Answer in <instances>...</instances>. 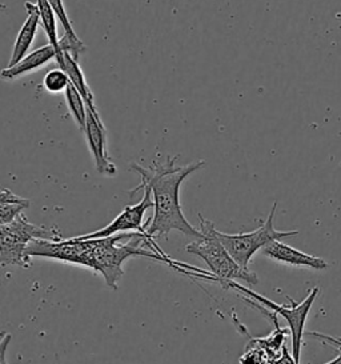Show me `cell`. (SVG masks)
<instances>
[{
	"label": "cell",
	"mask_w": 341,
	"mask_h": 364,
	"mask_svg": "<svg viewBox=\"0 0 341 364\" xmlns=\"http://www.w3.org/2000/svg\"><path fill=\"white\" fill-rule=\"evenodd\" d=\"M36 239L60 240L63 239L56 228H45L31 223L21 214L9 225H0V263L1 266L28 267L31 257H27V248Z\"/></svg>",
	"instance_id": "3"
},
{
	"label": "cell",
	"mask_w": 341,
	"mask_h": 364,
	"mask_svg": "<svg viewBox=\"0 0 341 364\" xmlns=\"http://www.w3.org/2000/svg\"><path fill=\"white\" fill-rule=\"evenodd\" d=\"M31 202L12 193L9 188H4L0 195V225H9L18 216H21L24 210L30 207Z\"/></svg>",
	"instance_id": "12"
},
{
	"label": "cell",
	"mask_w": 341,
	"mask_h": 364,
	"mask_svg": "<svg viewBox=\"0 0 341 364\" xmlns=\"http://www.w3.org/2000/svg\"><path fill=\"white\" fill-rule=\"evenodd\" d=\"M231 287L244 292L247 298H249V299L254 300L256 303L264 306L268 310L274 311L275 314L283 316L286 319L288 328H289V332H291V339H292V355L296 359V362L300 364L304 327H305V321H307V318H308L309 311L312 309L315 300H316L318 295H319V287L309 289L307 298L303 300V301H300V303L292 301L289 306L277 304V303L268 299L266 296L256 294L252 289H247L244 286L239 284L237 282H229V289Z\"/></svg>",
	"instance_id": "5"
},
{
	"label": "cell",
	"mask_w": 341,
	"mask_h": 364,
	"mask_svg": "<svg viewBox=\"0 0 341 364\" xmlns=\"http://www.w3.org/2000/svg\"><path fill=\"white\" fill-rule=\"evenodd\" d=\"M65 92V99H67V105L72 114L76 124L79 126V129L85 131V122H87V105H85V97H82V94L77 91V88L70 83Z\"/></svg>",
	"instance_id": "14"
},
{
	"label": "cell",
	"mask_w": 341,
	"mask_h": 364,
	"mask_svg": "<svg viewBox=\"0 0 341 364\" xmlns=\"http://www.w3.org/2000/svg\"><path fill=\"white\" fill-rule=\"evenodd\" d=\"M55 60L59 65V68H62L67 73L71 83L77 88V91L82 94V97H85L87 107L96 108L95 97L85 82V74L77 63V59H75L72 55L68 54L65 51H60L59 54L56 55Z\"/></svg>",
	"instance_id": "11"
},
{
	"label": "cell",
	"mask_w": 341,
	"mask_h": 364,
	"mask_svg": "<svg viewBox=\"0 0 341 364\" xmlns=\"http://www.w3.org/2000/svg\"><path fill=\"white\" fill-rule=\"evenodd\" d=\"M176 161L178 156L168 158L163 163L153 161L149 168H144L138 163H132L129 170L138 173L140 184L129 191V196L134 198L135 193L146 188L152 193L153 216L144 225L149 236H163L167 239L172 231H179L196 240L200 239L202 234L183 214L180 188L183 182L193 172L199 171L205 161H197L185 166H178Z\"/></svg>",
	"instance_id": "1"
},
{
	"label": "cell",
	"mask_w": 341,
	"mask_h": 364,
	"mask_svg": "<svg viewBox=\"0 0 341 364\" xmlns=\"http://www.w3.org/2000/svg\"><path fill=\"white\" fill-rule=\"evenodd\" d=\"M308 335H310L312 338H316V339H320V341H323V342L330 343V346H333V347H336V348H339L340 350V353H339V356H336L335 359H332L330 362L325 364H341V339L340 338H335V336H330V335H324V333H320V332H308Z\"/></svg>",
	"instance_id": "17"
},
{
	"label": "cell",
	"mask_w": 341,
	"mask_h": 364,
	"mask_svg": "<svg viewBox=\"0 0 341 364\" xmlns=\"http://www.w3.org/2000/svg\"><path fill=\"white\" fill-rule=\"evenodd\" d=\"M276 208L277 202H275L266 222L252 232L224 234L217 231L219 239L222 240L227 251L231 254V257H234V262L240 267L249 269V263L256 252L259 250H263L271 242L298 235V231H278L275 228L274 220H275Z\"/></svg>",
	"instance_id": "4"
},
{
	"label": "cell",
	"mask_w": 341,
	"mask_h": 364,
	"mask_svg": "<svg viewBox=\"0 0 341 364\" xmlns=\"http://www.w3.org/2000/svg\"><path fill=\"white\" fill-rule=\"evenodd\" d=\"M274 364H298L296 359L293 358V355L288 351L287 346H284L283 353L280 355V358L277 359Z\"/></svg>",
	"instance_id": "19"
},
{
	"label": "cell",
	"mask_w": 341,
	"mask_h": 364,
	"mask_svg": "<svg viewBox=\"0 0 341 364\" xmlns=\"http://www.w3.org/2000/svg\"><path fill=\"white\" fill-rule=\"evenodd\" d=\"M48 1H50L51 7H53V11L56 14V18L60 21L62 26H63L64 35H67V36H77L76 33H75L74 26L71 23V19H70V16L67 15V11H65L63 0H48Z\"/></svg>",
	"instance_id": "16"
},
{
	"label": "cell",
	"mask_w": 341,
	"mask_h": 364,
	"mask_svg": "<svg viewBox=\"0 0 341 364\" xmlns=\"http://www.w3.org/2000/svg\"><path fill=\"white\" fill-rule=\"evenodd\" d=\"M70 83H71L70 77L62 68L51 70L50 73H47V75L44 76V79H43V86L51 94L63 92L67 90Z\"/></svg>",
	"instance_id": "15"
},
{
	"label": "cell",
	"mask_w": 341,
	"mask_h": 364,
	"mask_svg": "<svg viewBox=\"0 0 341 364\" xmlns=\"http://www.w3.org/2000/svg\"><path fill=\"white\" fill-rule=\"evenodd\" d=\"M26 9L28 15L24 24L21 26V31L18 33V38L15 41L12 55H11L10 63L7 67H12L19 63L30 51V47L38 33V27L40 24V12H39L38 4L32 1H26Z\"/></svg>",
	"instance_id": "9"
},
{
	"label": "cell",
	"mask_w": 341,
	"mask_h": 364,
	"mask_svg": "<svg viewBox=\"0 0 341 364\" xmlns=\"http://www.w3.org/2000/svg\"><path fill=\"white\" fill-rule=\"evenodd\" d=\"M10 342V333H3V338L0 341V364H7V362H6V351H7V346Z\"/></svg>",
	"instance_id": "18"
},
{
	"label": "cell",
	"mask_w": 341,
	"mask_h": 364,
	"mask_svg": "<svg viewBox=\"0 0 341 364\" xmlns=\"http://www.w3.org/2000/svg\"><path fill=\"white\" fill-rule=\"evenodd\" d=\"M200 219V232L202 236L200 239L192 240L190 245L185 246V251L188 254H193L196 257H202V260L208 264L211 274L219 279L224 289H229V282L242 280L251 286L257 284V275L251 269H244L240 267L231 254L227 251L222 240L217 236V230L215 228L212 222L202 218Z\"/></svg>",
	"instance_id": "2"
},
{
	"label": "cell",
	"mask_w": 341,
	"mask_h": 364,
	"mask_svg": "<svg viewBox=\"0 0 341 364\" xmlns=\"http://www.w3.org/2000/svg\"><path fill=\"white\" fill-rule=\"evenodd\" d=\"M85 135L88 149L95 161L96 171L107 176H114L117 168L108 156L106 126L99 115L97 108L87 107Z\"/></svg>",
	"instance_id": "7"
},
{
	"label": "cell",
	"mask_w": 341,
	"mask_h": 364,
	"mask_svg": "<svg viewBox=\"0 0 341 364\" xmlns=\"http://www.w3.org/2000/svg\"><path fill=\"white\" fill-rule=\"evenodd\" d=\"M56 55H58V51L53 44L43 46L40 48L26 55L19 63H16L12 67H6L1 73V77L7 79V80H12V79H16L24 74H28L31 71L40 68L42 65H47L50 60L56 59Z\"/></svg>",
	"instance_id": "10"
},
{
	"label": "cell",
	"mask_w": 341,
	"mask_h": 364,
	"mask_svg": "<svg viewBox=\"0 0 341 364\" xmlns=\"http://www.w3.org/2000/svg\"><path fill=\"white\" fill-rule=\"evenodd\" d=\"M148 208H153V199H152L151 191L146 188V190H143L141 200L135 205H127L109 225L97 230L95 232L77 236V237L82 240L100 239V237H108V236L129 232V231H136V232H141L144 235H148L146 227L143 225L144 215Z\"/></svg>",
	"instance_id": "6"
},
{
	"label": "cell",
	"mask_w": 341,
	"mask_h": 364,
	"mask_svg": "<svg viewBox=\"0 0 341 364\" xmlns=\"http://www.w3.org/2000/svg\"><path fill=\"white\" fill-rule=\"evenodd\" d=\"M36 4L39 7V12H40V24L47 33L50 44H53L59 54L60 50H59V38H58V31H56V19H58L56 14L53 11L48 0H36Z\"/></svg>",
	"instance_id": "13"
},
{
	"label": "cell",
	"mask_w": 341,
	"mask_h": 364,
	"mask_svg": "<svg viewBox=\"0 0 341 364\" xmlns=\"http://www.w3.org/2000/svg\"><path fill=\"white\" fill-rule=\"evenodd\" d=\"M264 257L275 262L293 266V267L312 268L316 271H324L328 268V263L323 257H313L298 251L293 247L288 246L281 240H274L263 248Z\"/></svg>",
	"instance_id": "8"
}]
</instances>
